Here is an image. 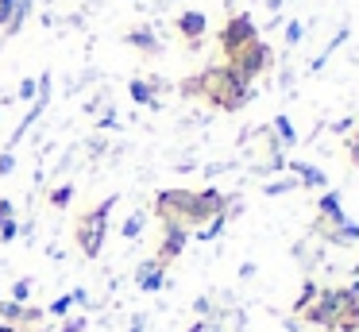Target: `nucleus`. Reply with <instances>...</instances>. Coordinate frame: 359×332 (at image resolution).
Here are the masks:
<instances>
[{
  "label": "nucleus",
  "instance_id": "obj_1",
  "mask_svg": "<svg viewBox=\"0 0 359 332\" xmlns=\"http://www.w3.org/2000/svg\"><path fill=\"white\" fill-rule=\"evenodd\" d=\"M232 201L236 197L220 193L217 185H205V190H182V185H174V190L155 193V216H158V224H182V228L197 232L212 216L228 213Z\"/></svg>",
  "mask_w": 359,
  "mask_h": 332
},
{
  "label": "nucleus",
  "instance_id": "obj_2",
  "mask_svg": "<svg viewBox=\"0 0 359 332\" xmlns=\"http://www.w3.org/2000/svg\"><path fill=\"white\" fill-rule=\"evenodd\" d=\"M178 93L182 97L205 100V105H212L217 112H240V108L251 100V85L243 81L228 62H220V66H205L201 74H194V77H182Z\"/></svg>",
  "mask_w": 359,
  "mask_h": 332
},
{
  "label": "nucleus",
  "instance_id": "obj_3",
  "mask_svg": "<svg viewBox=\"0 0 359 332\" xmlns=\"http://www.w3.org/2000/svg\"><path fill=\"white\" fill-rule=\"evenodd\" d=\"M355 305H359V278L351 286H325V290L313 298V305L302 313V321L313 324V328L332 332L336 324H340V317L351 313Z\"/></svg>",
  "mask_w": 359,
  "mask_h": 332
},
{
  "label": "nucleus",
  "instance_id": "obj_4",
  "mask_svg": "<svg viewBox=\"0 0 359 332\" xmlns=\"http://www.w3.org/2000/svg\"><path fill=\"white\" fill-rule=\"evenodd\" d=\"M116 193L112 197H104L101 205L86 208V213L74 216V244H78V251L86 255V259H97V255L104 251V236H109V216L112 208H116Z\"/></svg>",
  "mask_w": 359,
  "mask_h": 332
},
{
  "label": "nucleus",
  "instance_id": "obj_5",
  "mask_svg": "<svg viewBox=\"0 0 359 332\" xmlns=\"http://www.w3.org/2000/svg\"><path fill=\"white\" fill-rule=\"evenodd\" d=\"M228 66L236 69V74L243 77V81H255L259 74H266V69L274 66V51H271V43H263V39H255V43H248L243 51H236L232 58H224Z\"/></svg>",
  "mask_w": 359,
  "mask_h": 332
},
{
  "label": "nucleus",
  "instance_id": "obj_6",
  "mask_svg": "<svg viewBox=\"0 0 359 332\" xmlns=\"http://www.w3.org/2000/svg\"><path fill=\"white\" fill-rule=\"evenodd\" d=\"M255 39H259V27H255V20H251L248 12L228 15L224 27L217 31V43H220V54H224V58H232L236 51H243V46L255 43Z\"/></svg>",
  "mask_w": 359,
  "mask_h": 332
},
{
  "label": "nucleus",
  "instance_id": "obj_7",
  "mask_svg": "<svg viewBox=\"0 0 359 332\" xmlns=\"http://www.w3.org/2000/svg\"><path fill=\"white\" fill-rule=\"evenodd\" d=\"M313 236H320L325 244H332V247H351V244H359V224L355 220H328V216H317L313 220Z\"/></svg>",
  "mask_w": 359,
  "mask_h": 332
},
{
  "label": "nucleus",
  "instance_id": "obj_8",
  "mask_svg": "<svg viewBox=\"0 0 359 332\" xmlns=\"http://www.w3.org/2000/svg\"><path fill=\"white\" fill-rule=\"evenodd\" d=\"M189 236H194V232H189V228H182V224H163V236H158L155 259L163 263V267H170V263L178 259L182 251H186Z\"/></svg>",
  "mask_w": 359,
  "mask_h": 332
},
{
  "label": "nucleus",
  "instance_id": "obj_9",
  "mask_svg": "<svg viewBox=\"0 0 359 332\" xmlns=\"http://www.w3.org/2000/svg\"><path fill=\"white\" fill-rule=\"evenodd\" d=\"M174 27H178V35L186 39V46L189 51H197L201 46V39H205V31H209V20H205V12H182L178 20H174Z\"/></svg>",
  "mask_w": 359,
  "mask_h": 332
},
{
  "label": "nucleus",
  "instance_id": "obj_10",
  "mask_svg": "<svg viewBox=\"0 0 359 332\" xmlns=\"http://www.w3.org/2000/svg\"><path fill=\"white\" fill-rule=\"evenodd\" d=\"M135 286H140L143 293H158L166 286V267L151 255V259L135 263Z\"/></svg>",
  "mask_w": 359,
  "mask_h": 332
},
{
  "label": "nucleus",
  "instance_id": "obj_11",
  "mask_svg": "<svg viewBox=\"0 0 359 332\" xmlns=\"http://www.w3.org/2000/svg\"><path fill=\"white\" fill-rule=\"evenodd\" d=\"M163 89V77H151V81H143V77H132L128 81V93H132L135 105H147V108H158V97L155 93Z\"/></svg>",
  "mask_w": 359,
  "mask_h": 332
},
{
  "label": "nucleus",
  "instance_id": "obj_12",
  "mask_svg": "<svg viewBox=\"0 0 359 332\" xmlns=\"http://www.w3.org/2000/svg\"><path fill=\"white\" fill-rule=\"evenodd\" d=\"M124 43H128V46H135L140 54H147V58L163 54V43L155 39V31H151V27H132V31H124Z\"/></svg>",
  "mask_w": 359,
  "mask_h": 332
},
{
  "label": "nucleus",
  "instance_id": "obj_13",
  "mask_svg": "<svg viewBox=\"0 0 359 332\" xmlns=\"http://www.w3.org/2000/svg\"><path fill=\"white\" fill-rule=\"evenodd\" d=\"M286 170L297 178V185H305V190H325L328 185V178H325V170H317V166H309V162H286Z\"/></svg>",
  "mask_w": 359,
  "mask_h": 332
},
{
  "label": "nucleus",
  "instance_id": "obj_14",
  "mask_svg": "<svg viewBox=\"0 0 359 332\" xmlns=\"http://www.w3.org/2000/svg\"><path fill=\"white\" fill-rule=\"evenodd\" d=\"M317 216H328V220H344V201H340V190H325L317 197Z\"/></svg>",
  "mask_w": 359,
  "mask_h": 332
},
{
  "label": "nucleus",
  "instance_id": "obj_15",
  "mask_svg": "<svg viewBox=\"0 0 359 332\" xmlns=\"http://www.w3.org/2000/svg\"><path fill=\"white\" fill-rule=\"evenodd\" d=\"M78 301H86V293H81V290H74V293H58V298L47 305V313H50V317H70V309L78 305Z\"/></svg>",
  "mask_w": 359,
  "mask_h": 332
},
{
  "label": "nucleus",
  "instance_id": "obj_16",
  "mask_svg": "<svg viewBox=\"0 0 359 332\" xmlns=\"http://www.w3.org/2000/svg\"><path fill=\"white\" fill-rule=\"evenodd\" d=\"M27 15H32V0H16V12H12V20H8V27H4V35H20V27L27 23Z\"/></svg>",
  "mask_w": 359,
  "mask_h": 332
},
{
  "label": "nucleus",
  "instance_id": "obj_17",
  "mask_svg": "<svg viewBox=\"0 0 359 332\" xmlns=\"http://www.w3.org/2000/svg\"><path fill=\"white\" fill-rule=\"evenodd\" d=\"M274 131H278V143L282 147H294L297 143V131L290 124V116H274Z\"/></svg>",
  "mask_w": 359,
  "mask_h": 332
},
{
  "label": "nucleus",
  "instance_id": "obj_18",
  "mask_svg": "<svg viewBox=\"0 0 359 332\" xmlns=\"http://www.w3.org/2000/svg\"><path fill=\"white\" fill-rule=\"evenodd\" d=\"M50 208H58V213H62V208H70V201H74V185L66 182V185H58V190H50Z\"/></svg>",
  "mask_w": 359,
  "mask_h": 332
},
{
  "label": "nucleus",
  "instance_id": "obj_19",
  "mask_svg": "<svg viewBox=\"0 0 359 332\" xmlns=\"http://www.w3.org/2000/svg\"><path fill=\"white\" fill-rule=\"evenodd\" d=\"M228 220H232V216H228V213H220V216H212V220L209 224H205V228H197V239H217L220 236V232H224V224Z\"/></svg>",
  "mask_w": 359,
  "mask_h": 332
},
{
  "label": "nucleus",
  "instance_id": "obj_20",
  "mask_svg": "<svg viewBox=\"0 0 359 332\" xmlns=\"http://www.w3.org/2000/svg\"><path fill=\"white\" fill-rule=\"evenodd\" d=\"M317 293H320V286H317V282H305V286H302V293H297V301H294V313L302 317L305 309L313 305V298H317Z\"/></svg>",
  "mask_w": 359,
  "mask_h": 332
},
{
  "label": "nucleus",
  "instance_id": "obj_21",
  "mask_svg": "<svg viewBox=\"0 0 359 332\" xmlns=\"http://www.w3.org/2000/svg\"><path fill=\"white\" fill-rule=\"evenodd\" d=\"M290 190H302V185H297V178H278V182L263 185L266 197H278V193H290Z\"/></svg>",
  "mask_w": 359,
  "mask_h": 332
},
{
  "label": "nucleus",
  "instance_id": "obj_22",
  "mask_svg": "<svg viewBox=\"0 0 359 332\" xmlns=\"http://www.w3.org/2000/svg\"><path fill=\"white\" fill-rule=\"evenodd\" d=\"M143 224H147V216H143V213H132V216L124 220V228H120V232H124V239H135V236L143 232Z\"/></svg>",
  "mask_w": 359,
  "mask_h": 332
},
{
  "label": "nucleus",
  "instance_id": "obj_23",
  "mask_svg": "<svg viewBox=\"0 0 359 332\" xmlns=\"http://www.w3.org/2000/svg\"><path fill=\"white\" fill-rule=\"evenodd\" d=\"M16 236H20V224H16V216H4V220H0V244H12Z\"/></svg>",
  "mask_w": 359,
  "mask_h": 332
},
{
  "label": "nucleus",
  "instance_id": "obj_24",
  "mask_svg": "<svg viewBox=\"0 0 359 332\" xmlns=\"http://www.w3.org/2000/svg\"><path fill=\"white\" fill-rule=\"evenodd\" d=\"M16 97H20V100H35V97H39V81H35V77H24Z\"/></svg>",
  "mask_w": 359,
  "mask_h": 332
},
{
  "label": "nucleus",
  "instance_id": "obj_25",
  "mask_svg": "<svg viewBox=\"0 0 359 332\" xmlns=\"http://www.w3.org/2000/svg\"><path fill=\"white\" fill-rule=\"evenodd\" d=\"M86 317H62V324H58L55 332H86Z\"/></svg>",
  "mask_w": 359,
  "mask_h": 332
},
{
  "label": "nucleus",
  "instance_id": "obj_26",
  "mask_svg": "<svg viewBox=\"0 0 359 332\" xmlns=\"http://www.w3.org/2000/svg\"><path fill=\"white\" fill-rule=\"evenodd\" d=\"M348 162H351V170H359V128L348 135Z\"/></svg>",
  "mask_w": 359,
  "mask_h": 332
},
{
  "label": "nucleus",
  "instance_id": "obj_27",
  "mask_svg": "<svg viewBox=\"0 0 359 332\" xmlns=\"http://www.w3.org/2000/svg\"><path fill=\"white\" fill-rule=\"evenodd\" d=\"M27 293H32V278H20V282L12 286V301H20V305H24Z\"/></svg>",
  "mask_w": 359,
  "mask_h": 332
},
{
  "label": "nucleus",
  "instance_id": "obj_28",
  "mask_svg": "<svg viewBox=\"0 0 359 332\" xmlns=\"http://www.w3.org/2000/svg\"><path fill=\"white\" fill-rule=\"evenodd\" d=\"M12 12H16V0H0V31L8 27V20H12Z\"/></svg>",
  "mask_w": 359,
  "mask_h": 332
},
{
  "label": "nucleus",
  "instance_id": "obj_29",
  "mask_svg": "<svg viewBox=\"0 0 359 332\" xmlns=\"http://www.w3.org/2000/svg\"><path fill=\"white\" fill-rule=\"evenodd\" d=\"M286 43H290V46L302 43V23H297V20H290V23H286Z\"/></svg>",
  "mask_w": 359,
  "mask_h": 332
},
{
  "label": "nucleus",
  "instance_id": "obj_30",
  "mask_svg": "<svg viewBox=\"0 0 359 332\" xmlns=\"http://www.w3.org/2000/svg\"><path fill=\"white\" fill-rule=\"evenodd\" d=\"M12 166H16V154H12V151H4V154H0V178H4V174H12Z\"/></svg>",
  "mask_w": 359,
  "mask_h": 332
},
{
  "label": "nucleus",
  "instance_id": "obj_31",
  "mask_svg": "<svg viewBox=\"0 0 359 332\" xmlns=\"http://www.w3.org/2000/svg\"><path fill=\"white\" fill-rule=\"evenodd\" d=\"M4 216H16V208H12L8 197H0V220H4Z\"/></svg>",
  "mask_w": 359,
  "mask_h": 332
},
{
  "label": "nucleus",
  "instance_id": "obj_32",
  "mask_svg": "<svg viewBox=\"0 0 359 332\" xmlns=\"http://www.w3.org/2000/svg\"><path fill=\"white\" fill-rule=\"evenodd\" d=\"M186 332H205V321H197V324H189Z\"/></svg>",
  "mask_w": 359,
  "mask_h": 332
},
{
  "label": "nucleus",
  "instance_id": "obj_33",
  "mask_svg": "<svg viewBox=\"0 0 359 332\" xmlns=\"http://www.w3.org/2000/svg\"><path fill=\"white\" fill-rule=\"evenodd\" d=\"M0 332H16V324H4V321H0Z\"/></svg>",
  "mask_w": 359,
  "mask_h": 332
},
{
  "label": "nucleus",
  "instance_id": "obj_34",
  "mask_svg": "<svg viewBox=\"0 0 359 332\" xmlns=\"http://www.w3.org/2000/svg\"><path fill=\"white\" fill-rule=\"evenodd\" d=\"M351 274H355V278H359V263H355V267H351Z\"/></svg>",
  "mask_w": 359,
  "mask_h": 332
}]
</instances>
